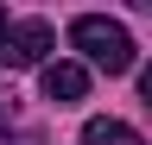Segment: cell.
Listing matches in <instances>:
<instances>
[{"label": "cell", "instance_id": "cell-1", "mask_svg": "<svg viewBox=\"0 0 152 145\" xmlns=\"http://www.w3.org/2000/svg\"><path fill=\"white\" fill-rule=\"evenodd\" d=\"M70 44L83 50L95 69H108V76H121L133 69V38L121 19H102V13H83V19H70Z\"/></svg>", "mask_w": 152, "mask_h": 145}, {"label": "cell", "instance_id": "cell-2", "mask_svg": "<svg viewBox=\"0 0 152 145\" xmlns=\"http://www.w3.org/2000/svg\"><path fill=\"white\" fill-rule=\"evenodd\" d=\"M45 50H51V25H45V19H19V25L7 32V44H0V63L38 69V63H45Z\"/></svg>", "mask_w": 152, "mask_h": 145}, {"label": "cell", "instance_id": "cell-3", "mask_svg": "<svg viewBox=\"0 0 152 145\" xmlns=\"http://www.w3.org/2000/svg\"><path fill=\"white\" fill-rule=\"evenodd\" d=\"M45 101H57V107H70V101H83L89 95V69L83 63H45Z\"/></svg>", "mask_w": 152, "mask_h": 145}, {"label": "cell", "instance_id": "cell-4", "mask_svg": "<svg viewBox=\"0 0 152 145\" xmlns=\"http://www.w3.org/2000/svg\"><path fill=\"white\" fill-rule=\"evenodd\" d=\"M83 145H146L133 126H121V120H108V114H95L89 126H83Z\"/></svg>", "mask_w": 152, "mask_h": 145}, {"label": "cell", "instance_id": "cell-5", "mask_svg": "<svg viewBox=\"0 0 152 145\" xmlns=\"http://www.w3.org/2000/svg\"><path fill=\"white\" fill-rule=\"evenodd\" d=\"M140 101H146V107H152V63H146V69H140Z\"/></svg>", "mask_w": 152, "mask_h": 145}, {"label": "cell", "instance_id": "cell-6", "mask_svg": "<svg viewBox=\"0 0 152 145\" xmlns=\"http://www.w3.org/2000/svg\"><path fill=\"white\" fill-rule=\"evenodd\" d=\"M7 32H13V25H7V6H0V44H7Z\"/></svg>", "mask_w": 152, "mask_h": 145}, {"label": "cell", "instance_id": "cell-7", "mask_svg": "<svg viewBox=\"0 0 152 145\" xmlns=\"http://www.w3.org/2000/svg\"><path fill=\"white\" fill-rule=\"evenodd\" d=\"M0 114H7V101H0Z\"/></svg>", "mask_w": 152, "mask_h": 145}]
</instances>
